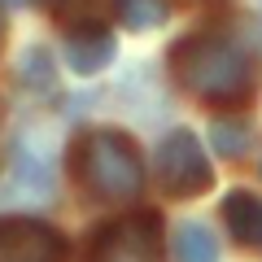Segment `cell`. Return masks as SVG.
<instances>
[{"label": "cell", "mask_w": 262, "mask_h": 262, "mask_svg": "<svg viewBox=\"0 0 262 262\" xmlns=\"http://www.w3.org/2000/svg\"><path fill=\"white\" fill-rule=\"evenodd\" d=\"M175 79L206 105H241L253 96V66L241 44L214 31H196V35L179 39L175 53Z\"/></svg>", "instance_id": "cell-1"}, {"label": "cell", "mask_w": 262, "mask_h": 262, "mask_svg": "<svg viewBox=\"0 0 262 262\" xmlns=\"http://www.w3.org/2000/svg\"><path fill=\"white\" fill-rule=\"evenodd\" d=\"M75 179L96 201H131L144 188V166L122 131L96 127L75 144Z\"/></svg>", "instance_id": "cell-2"}, {"label": "cell", "mask_w": 262, "mask_h": 262, "mask_svg": "<svg viewBox=\"0 0 262 262\" xmlns=\"http://www.w3.org/2000/svg\"><path fill=\"white\" fill-rule=\"evenodd\" d=\"M158 179L170 196H201L214 184L210 158L201 153L192 131H170L166 140L158 144Z\"/></svg>", "instance_id": "cell-3"}, {"label": "cell", "mask_w": 262, "mask_h": 262, "mask_svg": "<svg viewBox=\"0 0 262 262\" xmlns=\"http://www.w3.org/2000/svg\"><path fill=\"white\" fill-rule=\"evenodd\" d=\"M92 262H162V219L127 214L92 241Z\"/></svg>", "instance_id": "cell-4"}, {"label": "cell", "mask_w": 262, "mask_h": 262, "mask_svg": "<svg viewBox=\"0 0 262 262\" xmlns=\"http://www.w3.org/2000/svg\"><path fill=\"white\" fill-rule=\"evenodd\" d=\"M0 262H66V241L35 219H0Z\"/></svg>", "instance_id": "cell-5"}, {"label": "cell", "mask_w": 262, "mask_h": 262, "mask_svg": "<svg viewBox=\"0 0 262 262\" xmlns=\"http://www.w3.org/2000/svg\"><path fill=\"white\" fill-rule=\"evenodd\" d=\"M66 61L75 66L79 75H101L114 61V35L105 27H79L66 35Z\"/></svg>", "instance_id": "cell-6"}, {"label": "cell", "mask_w": 262, "mask_h": 262, "mask_svg": "<svg viewBox=\"0 0 262 262\" xmlns=\"http://www.w3.org/2000/svg\"><path fill=\"white\" fill-rule=\"evenodd\" d=\"M223 223L241 245H262V201L253 192H227Z\"/></svg>", "instance_id": "cell-7"}, {"label": "cell", "mask_w": 262, "mask_h": 262, "mask_svg": "<svg viewBox=\"0 0 262 262\" xmlns=\"http://www.w3.org/2000/svg\"><path fill=\"white\" fill-rule=\"evenodd\" d=\"M175 258L179 262H219V241L206 223H184L175 232Z\"/></svg>", "instance_id": "cell-8"}, {"label": "cell", "mask_w": 262, "mask_h": 262, "mask_svg": "<svg viewBox=\"0 0 262 262\" xmlns=\"http://www.w3.org/2000/svg\"><path fill=\"white\" fill-rule=\"evenodd\" d=\"M114 13L127 31H158L170 18L166 0H114Z\"/></svg>", "instance_id": "cell-9"}, {"label": "cell", "mask_w": 262, "mask_h": 262, "mask_svg": "<svg viewBox=\"0 0 262 262\" xmlns=\"http://www.w3.org/2000/svg\"><path fill=\"white\" fill-rule=\"evenodd\" d=\"M18 75H22V83H27L31 92H53V83H57V75H53V61H48V53H44L39 44L22 53Z\"/></svg>", "instance_id": "cell-10"}, {"label": "cell", "mask_w": 262, "mask_h": 262, "mask_svg": "<svg viewBox=\"0 0 262 262\" xmlns=\"http://www.w3.org/2000/svg\"><path fill=\"white\" fill-rule=\"evenodd\" d=\"M210 140H214V149L223 153V158H241V153L249 149V131H245L241 122H232V118H219L214 127H210Z\"/></svg>", "instance_id": "cell-11"}, {"label": "cell", "mask_w": 262, "mask_h": 262, "mask_svg": "<svg viewBox=\"0 0 262 262\" xmlns=\"http://www.w3.org/2000/svg\"><path fill=\"white\" fill-rule=\"evenodd\" d=\"M39 5H48V9H57V13H66V9H70V5H75V0H39Z\"/></svg>", "instance_id": "cell-12"}, {"label": "cell", "mask_w": 262, "mask_h": 262, "mask_svg": "<svg viewBox=\"0 0 262 262\" xmlns=\"http://www.w3.org/2000/svg\"><path fill=\"white\" fill-rule=\"evenodd\" d=\"M9 5H22V0H9Z\"/></svg>", "instance_id": "cell-13"}]
</instances>
